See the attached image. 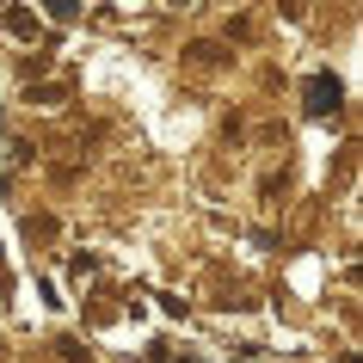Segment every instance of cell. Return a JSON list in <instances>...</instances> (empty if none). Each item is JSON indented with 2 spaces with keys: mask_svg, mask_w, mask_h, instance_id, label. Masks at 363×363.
Segmentation results:
<instances>
[{
  "mask_svg": "<svg viewBox=\"0 0 363 363\" xmlns=\"http://www.w3.org/2000/svg\"><path fill=\"white\" fill-rule=\"evenodd\" d=\"M6 31L13 38H38V13H6Z\"/></svg>",
  "mask_w": 363,
  "mask_h": 363,
  "instance_id": "obj_2",
  "label": "cell"
},
{
  "mask_svg": "<svg viewBox=\"0 0 363 363\" xmlns=\"http://www.w3.org/2000/svg\"><path fill=\"white\" fill-rule=\"evenodd\" d=\"M308 111H314V117L339 111V80H333V74H314V80H308Z\"/></svg>",
  "mask_w": 363,
  "mask_h": 363,
  "instance_id": "obj_1",
  "label": "cell"
}]
</instances>
